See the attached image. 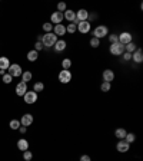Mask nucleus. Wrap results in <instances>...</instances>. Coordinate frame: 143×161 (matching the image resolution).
Here are the masks:
<instances>
[{"mask_svg": "<svg viewBox=\"0 0 143 161\" xmlns=\"http://www.w3.org/2000/svg\"><path fill=\"white\" fill-rule=\"evenodd\" d=\"M59 37L53 33V32H50V33H44L43 35V39H42V43H43L44 47H53L54 43L57 42Z\"/></svg>", "mask_w": 143, "mask_h": 161, "instance_id": "nucleus-1", "label": "nucleus"}, {"mask_svg": "<svg viewBox=\"0 0 143 161\" xmlns=\"http://www.w3.org/2000/svg\"><path fill=\"white\" fill-rule=\"evenodd\" d=\"M107 35H109V27L105 26V25H99L93 29V37H96L99 40L103 39V37H107Z\"/></svg>", "mask_w": 143, "mask_h": 161, "instance_id": "nucleus-2", "label": "nucleus"}, {"mask_svg": "<svg viewBox=\"0 0 143 161\" xmlns=\"http://www.w3.org/2000/svg\"><path fill=\"white\" fill-rule=\"evenodd\" d=\"M57 78H59L60 84H69L72 80V78H73V75H72L70 69H62L59 72V75H57Z\"/></svg>", "mask_w": 143, "mask_h": 161, "instance_id": "nucleus-3", "label": "nucleus"}, {"mask_svg": "<svg viewBox=\"0 0 143 161\" xmlns=\"http://www.w3.org/2000/svg\"><path fill=\"white\" fill-rule=\"evenodd\" d=\"M7 70H9L7 74H9L12 78H20L22 76V74H23L22 66H20L19 64H10V66H9V69Z\"/></svg>", "mask_w": 143, "mask_h": 161, "instance_id": "nucleus-4", "label": "nucleus"}, {"mask_svg": "<svg viewBox=\"0 0 143 161\" xmlns=\"http://www.w3.org/2000/svg\"><path fill=\"white\" fill-rule=\"evenodd\" d=\"M109 52L113 56H120V55L125 53V46L122 43H119V42H116V43H112L109 47Z\"/></svg>", "mask_w": 143, "mask_h": 161, "instance_id": "nucleus-5", "label": "nucleus"}, {"mask_svg": "<svg viewBox=\"0 0 143 161\" xmlns=\"http://www.w3.org/2000/svg\"><path fill=\"white\" fill-rule=\"evenodd\" d=\"M76 26H77V32L82 35H86L92 30V23H89L87 20H84V22H77Z\"/></svg>", "mask_w": 143, "mask_h": 161, "instance_id": "nucleus-6", "label": "nucleus"}, {"mask_svg": "<svg viewBox=\"0 0 143 161\" xmlns=\"http://www.w3.org/2000/svg\"><path fill=\"white\" fill-rule=\"evenodd\" d=\"M37 98H39V94H36L34 91H27L26 94L23 95V99H24V102H26L27 105L34 104V102L37 101Z\"/></svg>", "mask_w": 143, "mask_h": 161, "instance_id": "nucleus-7", "label": "nucleus"}, {"mask_svg": "<svg viewBox=\"0 0 143 161\" xmlns=\"http://www.w3.org/2000/svg\"><path fill=\"white\" fill-rule=\"evenodd\" d=\"M130 42H133V35L130 33V32H122V33H119V43H122L125 46V45L130 43Z\"/></svg>", "mask_w": 143, "mask_h": 161, "instance_id": "nucleus-8", "label": "nucleus"}, {"mask_svg": "<svg viewBox=\"0 0 143 161\" xmlns=\"http://www.w3.org/2000/svg\"><path fill=\"white\" fill-rule=\"evenodd\" d=\"M63 13H60V12H53V13L50 14V23L53 25H60L62 22H63Z\"/></svg>", "mask_w": 143, "mask_h": 161, "instance_id": "nucleus-9", "label": "nucleus"}, {"mask_svg": "<svg viewBox=\"0 0 143 161\" xmlns=\"http://www.w3.org/2000/svg\"><path fill=\"white\" fill-rule=\"evenodd\" d=\"M116 150H117V153H122V154H125V153H127V151L130 150V144H127L125 140H120V141H117Z\"/></svg>", "mask_w": 143, "mask_h": 161, "instance_id": "nucleus-10", "label": "nucleus"}, {"mask_svg": "<svg viewBox=\"0 0 143 161\" xmlns=\"http://www.w3.org/2000/svg\"><path fill=\"white\" fill-rule=\"evenodd\" d=\"M27 91H29V89H27V84H24V82H22V80H20L19 84L16 85V89H14V92H16L17 97H23Z\"/></svg>", "mask_w": 143, "mask_h": 161, "instance_id": "nucleus-11", "label": "nucleus"}, {"mask_svg": "<svg viewBox=\"0 0 143 161\" xmlns=\"http://www.w3.org/2000/svg\"><path fill=\"white\" fill-rule=\"evenodd\" d=\"M102 78H103V82H109L112 84L115 80V72L112 69H105L103 74H102Z\"/></svg>", "mask_w": 143, "mask_h": 161, "instance_id": "nucleus-12", "label": "nucleus"}, {"mask_svg": "<svg viewBox=\"0 0 143 161\" xmlns=\"http://www.w3.org/2000/svg\"><path fill=\"white\" fill-rule=\"evenodd\" d=\"M63 17L67 20V22H70V23H76L77 25V22H76V12H74V10L67 9L66 12L63 13Z\"/></svg>", "mask_w": 143, "mask_h": 161, "instance_id": "nucleus-13", "label": "nucleus"}, {"mask_svg": "<svg viewBox=\"0 0 143 161\" xmlns=\"http://www.w3.org/2000/svg\"><path fill=\"white\" fill-rule=\"evenodd\" d=\"M33 121H34V118L32 114H24L23 117L20 118V125H23V127H30V125L33 124Z\"/></svg>", "mask_w": 143, "mask_h": 161, "instance_id": "nucleus-14", "label": "nucleus"}, {"mask_svg": "<svg viewBox=\"0 0 143 161\" xmlns=\"http://www.w3.org/2000/svg\"><path fill=\"white\" fill-rule=\"evenodd\" d=\"M66 47H67V42H66V40H63V39H57V42L54 43L53 49H54V52L60 53V52L66 50Z\"/></svg>", "mask_w": 143, "mask_h": 161, "instance_id": "nucleus-15", "label": "nucleus"}, {"mask_svg": "<svg viewBox=\"0 0 143 161\" xmlns=\"http://www.w3.org/2000/svg\"><path fill=\"white\" fill-rule=\"evenodd\" d=\"M132 60H133L135 64H142L143 62V50L140 47H137L133 53H132Z\"/></svg>", "mask_w": 143, "mask_h": 161, "instance_id": "nucleus-16", "label": "nucleus"}, {"mask_svg": "<svg viewBox=\"0 0 143 161\" xmlns=\"http://www.w3.org/2000/svg\"><path fill=\"white\" fill-rule=\"evenodd\" d=\"M53 33L56 35L57 37L64 36V35H66V26H64L63 23H60V25H54V26H53Z\"/></svg>", "mask_w": 143, "mask_h": 161, "instance_id": "nucleus-17", "label": "nucleus"}, {"mask_svg": "<svg viewBox=\"0 0 143 161\" xmlns=\"http://www.w3.org/2000/svg\"><path fill=\"white\" fill-rule=\"evenodd\" d=\"M89 17V12L86 9H80L76 12V22H84Z\"/></svg>", "mask_w": 143, "mask_h": 161, "instance_id": "nucleus-18", "label": "nucleus"}, {"mask_svg": "<svg viewBox=\"0 0 143 161\" xmlns=\"http://www.w3.org/2000/svg\"><path fill=\"white\" fill-rule=\"evenodd\" d=\"M17 148H19L22 153H23V151H27L29 150V141L24 140V138H20V140L17 141Z\"/></svg>", "mask_w": 143, "mask_h": 161, "instance_id": "nucleus-19", "label": "nucleus"}, {"mask_svg": "<svg viewBox=\"0 0 143 161\" xmlns=\"http://www.w3.org/2000/svg\"><path fill=\"white\" fill-rule=\"evenodd\" d=\"M126 134H127V131L125 130V128H116V130H115V137L117 138V140H125V137H126Z\"/></svg>", "mask_w": 143, "mask_h": 161, "instance_id": "nucleus-20", "label": "nucleus"}, {"mask_svg": "<svg viewBox=\"0 0 143 161\" xmlns=\"http://www.w3.org/2000/svg\"><path fill=\"white\" fill-rule=\"evenodd\" d=\"M10 66V60L7 56H2L0 58V69H3V70H7Z\"/></svg>", "mask_w": 143, "mask_h": 161, "instance_id": "nucleus-21", "label": "nucleus"}, {"mask_svg": "<svg viewBox=\"0 0 143 161\" xmlns=\"http://www.w3.org/2000/svg\"><path fill=\"white\" fill-rule=\"evenodd\" d=\"M37 58H39V52H36L34 49L27 52V60H29V62H36Z\"/></svg>", "mask_w": 143, "mask_h": 161, "instance_id": "nucleus-22", "label": "nucleus"}, {"mask_svg": "<svg viewBox=\"0 0 143 161\" xmlns=\"http://www.w3.org/2000/svg\"><path fill=\"white\" fill-rule=\"evenodd\" d=\"M32 78H33V74H32L30 70H24L23 74H22V82H24V84H29L30 80H32Z\"/></svg>", "mask_w": 143, "mask_h": 161, "instance_id": "nucleus-23", "label": "nucleus"}, {"mask_svg": "<svg viewBox=\"0 0 143 161\" xmlns=\"http://www.w3.org/2000/svg\"><path fill=\"white\" fill-rule=\"evenodd\" d=\"M136 49H137V46L133 43V42H130V43L125 45V52H127V53H130V55L133 53V52H135Z\"/></svg>", "mask_w": 143, "mask_h": 161, "instance_id": "nucleus-24", "label": "nucleus"}, {"mask_svg": "<svg viewBox=\"0 0 143 161\" xmlns=\"http://www.w3.org/2000/svg\"><path fill=\"white\" fill-rule=\"evenodd\" d=\"M77 32V26H76V23H69L66 26V33H69V35H73V33H76Z\"/></svg>", "mask_w": 143, "mask_h": 161, "instance_id": "nucleus-25", "label": "nucleus"}, {"mask_svg": "<svg viewBox=\"0 0 143 161\" xmlns=\"http://www.w3.org/2000/svg\"><path fill=\"white\" fill-rule=\"evenodd\" d=\"M33 91L36 92V94L43 92V91H44V84H43V82H36V84L33 85Z\"/></svg>", "mask_w": 143, "mask_h": 161, "instance_id": "nucleus-26", "label": "nucleus"}, {"mask_svg": "<svg viewBox=\"0 0 143 161\" xmlns=\"http://www.w3.org/2000/svg\"><path fill=\"white\" fill-rule=\"evenodd\" d=\"M125 141H126L127 144H133L135 141H136V135L133 132H127L126 137H125Z\"/></svg>", "mask_w": 143, "mask_h": 161, "instance_id": "nucleus-27", "label": "nucleus"}, {"mask_svg": "<svg viewBox=\"0 0 143 161\" xmlns=\"http://www.w3.org/2000/svg\"><path fill=\"white\" fill-rule=\"evenodd\" d=\"M107 40L110 42V45L116 43V42H119V35H117V33H109V35H107Z\"/></svg>", "mask_w": 143, "mask_h": 161, "instance_id": "nucleus-28", "label": "nucleus"}, {"mask_svg": "<svg viewBox=\"0 0 143 161\" xmlns=\"http://www.w3.org/2000/svg\"><path fill=\"white\" fill-rule=\"evenodd\" d=\"M9 127H10V130H14V131L19 130L20 128V121L19 119H12L9 122Z\"/></svg>", "mask_w": 143, "mask_h": 161, "instance_id": "nucleus-29", "label": "nucleus"}, {"mask_svg": "<svg viewBox=\"0 0 143 161\" xmlns=\"http://www.w3.org/2000/svg\"><path fill=\"white\" fill-rule=\"evenodd\" d=\"M70 68H72V60L69 58H64L62 60V69H70Z\"/></svg>", "mask_w": 143, "mask_h": 161, "instance_id": "nucleus-30", "label": "nucleus"}, {"mask_svg": "<svg viewBox=\"0 0 143 161\" xmlns=\"http://www.w3.org/2000/svg\"><path fill=\"white\" fill-rule=\"evenodd\" d=\"M110 89H112V84H109V82H102L100 84V91L102 92H109Z\"/></svg>", "mask_w": 143, "mask_h": 161, "instance_id": "nucleus-31", "label": "nucleus"}, {"mask_svg": "<svg viewBox=\"0 0 143 161\" xmlns=\"http://www.w3.org/2000/svg\"><path fill=\"white\" fill-rule=\"evenodd\" d=\"M89 45H90L92 47H94V49H96V47H99V46H100V40L92 36V37H90V40H89Z\"/></svg>", "mask_w": 143, "mask_h": 161, "instance_id": "nucleus-32", "label": "nucleus"}, {"mask_svg": "<svg viewBox=\"0 0 143 161\" xmlns=\"http://www.w3.org/2000/svg\"><path fill=\"white\" fill-rule=\"evenodd\" d=\"M43 30L44 33H50V32H53V25L50 23V22H46V23H43Z\"/></svg>", "mask_w": 143, "mask_h": 161, "instance_id": "nucleus-33", "label": "nucleus"}, {"mask_svg": "<svg viewBox=\"0 0 143 161\" xmlns=\"http://www.w3.org/2000/svg\"><path fill=\"white\" fill-rule=\"evenodd\" d=\"M23 160L24 161H32V160H33V153H32L30 150L23 151Z\"/></svg>", "mask_w": 143, "mask_h": 161, "instance_id": "nucleus-34", "label": "nucleus"}, {"mask_svg": "<svg viewBox=\"0 0 143 161\" xmlns=\"http://www.w3.org/2000/svg\"><path fill=\"white\" fill-rule=\"evenodd\" d=\"M67 10V6L64 2H60V3H57V12H60V13H64Z\"/></svg>", "mask_w": 143, "mask_h": 161, "instance_id": "nucleus-35", "label": "nucleus"}, {"mask_svg": "<svg viewBox=\"0 0 143 161\" xmlns=\"http://www.w3.org/2000/svg\"><path fill=\"white\" fill-rule=\"evenodd\" d=\"M2 80H3V84H10V82L13 80V78L10 76L9 74H4L3 76H2Z\"/></svg>", "mask_w": 143, "mask_h": 161, "instance_id": "nucleus-36", "label": "nucleus"}, {"mask_svg": "<svg viewBox=\"0 0 143 161\" xmlns=\"http://www.w3.org/2000/svg\"><path fill=\"white\" fill-rule=\"evenodd\" d=\"M43 43H42V42H36V43H34V50H36V52H39V50H42L43 49Z\"/></svg>", "mask_w": 143, "mask_h": 161, "instance_id": "nucleus-37", "label": "nucleus"}, {"mask_svg": "<svg viewBox=\"0 0 143 161\" xmlns=\"http://www.w3.org/2000/svg\"><path fill=\"white\" fill-rule=\"evenodd\" d=\"M123 60H125V62H129V60H132V55L127 53V52H125V53H123Z\"/></svg>", "mask_w": 143, "mask_h": 161, "instance_id": "nucleus-38", "label": "nucleus"}, {"mask_svg": "<svg viewBox=\"0 0 143 161\" xmlns=\"http://www.w3.org/2000/svg\"><path fill=\"white\" fill-rule=\"evenodd\" d=\"M80 161H92V158H90V155L84 154V155H82V157H80Z\"/></svg>", "mask_w": 143, "mask_h": 161, "instance_id": "nucleus-39", "label": "nucleus"}, {"mask_svg": "<svg viewBox=\"0 0 143 161\" xmlns=\"http://www.w3.org/2000/svg\"><path fill=\"white\" fill-rule=\"evenodd\" d=\"M19 131H20V134H26V132H27V127H23V125H20Z\"/></svg>", "mask_w": 143, "mask_h": 161, "instance_id": "nucleus-40", "label": "nucleus"}]
</instances>
